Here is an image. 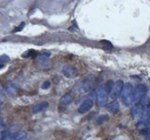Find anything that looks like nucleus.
I'll return each instance as SVG.
<instances>
[{
	"instance_id": "f03ea898",
	"label": "nucleus",
	"mask_w": 150,
	"mask_h": 140,
	"mask_svg": "<svg viewBox=\"0 0 150 140\" xmlns=\"http://www.w3.org/2000/svg\"><path fill=\"white\" fill-rule=\"evenodd\" d=\"M147 92L148 90L145 85H143V84L138 85L133 91V103H136V104L142 103V101L146 97Z\"/></svg>"
},
{
	"instance_id": "4be33fe9",
	"label": "nucleus",
	"mask_w": 150,
	"mask_h": 140,
	"mask_svg": "<svg viewBox=\"0 0 150 140\" xmlns=\"http://www.w3.org/2000/svg\"><path fill=\"white\" fill-rule=\"evenodd\" d=\"M3 101H4V92H3L2 88L0 87V106L3 104Z\"/></svg>"
},
{
	"instance_id": "5701e85b",
	"label": "nucleus",
	"mask_w": 150,
	"mask_h": 140,
	"mask_svg": "<svg viewBox=\"0 0 150 140\" xmlns=\"http://www.w3.org/2000/svg\"><path fill=\"white\" fill-rule=\"evenodd\" d=\"M3 124H4V121H3V120H2L1 118H0V128L2 127V126H3Z\"/></svg>"
},
{
	"instance_id": "9b49d317",
	"label": "nucleus",
	"mask_w": 150,
	"mask_h": 140,
	"mask_svg": "<svg viewBox=\"0 0 150 140\" xmlns=\"http://www.w3.org/2000/svg\"><path fill=\"white\" fill-rule=\"evenodd\" d=\"M107 110L112 114H115L119 111V103L116 100L112 101L109 105L107 106Z\"/></svg>"
},
{
	"instance_id": "423d86ee",
	"label": "nucleus",
	"mask_w": 150,
	"mask_h": 140,
	"mask_svg": "<svg viewBox=\"0 0 150 140\" xmlns=\"http://www.w3.org/2000/svg\"><path fill=\"white\" fill-rule=\"evenodd\" d=\"M144 106L143 104L138 103L135 104V106L131 108V115L134 119H141L143 118V115H144Z\"/></svg>"
},
{
	"instance_id": "412c9836",
	"label": "nucleus",
	"mask_w": 150,
	"mask_h": 140,
	"mask_svg": "<svg viewBox=\"0 0 150 140\" xmlns=\"http://www.w3.org/2000/svg\"><path fill=\"white\" fill-rule=\"evenodd\" d=\"M23 27H25V22H22L21 24L16 28V29H14V30H13V33H17V32H19V31H22Z\"/></svg>"
},
{
	"instance_id": "6e6552de",
	"label": "nucleus",
	"mask_w": 150,
	"mask_h": 140,
	"mask_svg": "<svg viewBox=\"0 0 150 140\" xmlns=\"http://www.w3.org/2000/svg\"><path fill=\"white\" fill-rule=\"evenodd\" d=\"M93 79L94 78L92 76L90 77H87L82 82V86H81V91L82 92H87L88 90H90L91 89V86H92V84H93Z\"/></svg>"
},
{
	"instance_id": "4468645a",
	"label": "nucleus",
	"mask_w": 150,
	"mask_h": 140,
	"mask_svg": "<svg viewBox=\"0 0 150 140\" xmlns=\"http://www.w3.org/2000/svg\"><path fill=\"white\" fill-rule=\"evenodd\" d=\"M16 89H17V87H16L15 85H14V84L9 83L8 85L7 86V88H6V91L8 92V93H9V94H11V93H14V92H15Z\"/></svg>"
},
{
	"instance_id": "2eb2a0df",
	"label": "nucleus",
	"mask_w": 150,
	"mask_h": 140,
	"mask_svg": "<svg viewBox=\"0 0 150 140\" xmlns=\"http://www.w3.org/2000/svg\"><path fill=\"white\" fill-rule=\"evenodd\" d=\"M140 134L142 135H150V126H146V127H144L143 129L140 130Z\"/></svg>"
},
{
	"instance_id": "aec40b11",
	"label": "nucleus",
	"mask_w": 150,
	"mask_h": 140,
	"mask_svg": "<svg viewBox=\"0 0 150 140\" xmlns=\"http://www.w3.org/2000/svg\"><path fill=\"white\" fill-rule=\"evenodd\" d=\"M142 123L144 125L146 126H150V116L149 117H145V119L144 120H142Z\"/></svg>"
},
{
	"instance_id": "f3484780",
	"label": "nucleus",
	"mask_w": 150,
	"mask_h": 140,
	"mask_svg": "<svg viewBox=\"0 0 150 140\" xmlns=\"http://www.w3.org/2000/svg\"><path fill=\"white\" fill-rule=\"evenodd\" d=\"M51 86V82L49 80H45L43 83H42V85H41V88L43 89V90H47V89H49Z\"/></svg>"
},
{
	"instance_id": "6ab92c4d",
	"label": "nucleus",
	"mask_w": 150,
	"mask_h": 140,
	"mask_svg": "<svg viewBox=\"0 0 150 140\" xmlns=\"http://www.w3.org/2000/svg\"><path fill=\"white\" fill-rule=\"evenodd\" d=\"M37 54H38V52H37L36 50H30L29 51H28V53L26 52L27 57H30V56H32V57H35Z\"/></svg>"
},
{
	"instance_id": "dca6fc26",
	"label": "nucleus",
	"mask_w": 150,
	"mask_h": 140,
	"mask_svg": "<svg viewBox=\"0 0 150 140\" xmlns=\"http://www.w3.org/2000/svg\"><path fill=\"white\" fill-rule=\"evenodd\" d=\"M9 60V57L8 55H1L0 56V64H3L4 63L8 62Z\"/></svg>"
},
{
	"instance_id": "1a4fd4ad",
	"label": "nucleus",
	"mask_w": 150,
	"mask_h": 140,
	"mask_svg": "<svg viewBox=\"0 0 150 140\" xmlns=\"http://www.w3.org/2000/svg\"><path fill=\"white\" fill-rule=\"evenodd\" d=\"M49 106V104L47 102H41V103H39V104H37L36 106H33V113L35 114H38V113H40L42 111H45L47 108H48Z\"/></svg>"
},
{
	"instance_id": "0eeeda50",
	"label": "nucleus",
	"mask_w": 150,
	"mask_h": 140,
	"mask_svg": "<svg viewBox=\"0 0 150 140\" xmlns=\"http://www.w3.org/2000/svg\"><path fill=\"white\" fill-rule=\"evenodd\" d=\"M62 73L65 77H67L69 78H74L76 76V72H75V69L69 64H66L62 67Z\"/></svg>"
},
{
	"instance_id": "f8f14e48",
	"label": "nucleus",
	"mask_w": 150,
	"mask_h": 140,
	"mask_svg": "<svg viewBox=\"0 0 150 140\" xmlns=\"http://www.w3.org/2000/svg\"><path fill=\"white\" fill-rule=\"evenodd\" d=\"M26 134L25 132H16L11 135V140H25L26 138Z\"/></svg>"
},
{
	"instance_id": "a211bd4d",
	"label": "nucleus",
	"mask_w": 150,
	"mask_h": 140,
	"mask_svg": "<svg viewBox=\"0 0 150 140\" xmlns=\"http://www.w3.org/2000/svg\"><path fill=\"white\" fill-rule=\"evenodd\" d=\"M101 43L104 45L107 49H112V45L111 44V42L110 41H107V40H102L101 41Z\"/></svg>"
},
{
	"instance_id": "9d476101",
	"label": "nucleus",
	"mask_w": 150,
	"mask_h": 140,
	"mask_svg": "<svg viewBox=\"0 0 150 140\" xmlns=\"http://www.w3.org/2000/svg\"><path fill=\"white\" fill-rule=\"evenodd\" d=\"M72 100H73V95L71 94V93H67V94L63 95L62 97L60 98L59 104H60L61 106L65 107V106H69L70 103L72 102Z\"/></svg>"
},
{
	"instance_id": "39448f33",
	"label": "nucleus",
	"mask_w": 150,
	"mask_h": 140,
	"mask_svg": "<svg viewBox=\"0 0 150 140\" xmlns=\"http://www.w3.org/2000/svg\"><path fill=\"white\" fill-rule=\"evenodd\" d=\"M93 105H94V101L91 99V98H87V99L83 100L81 103V105L79 106L78 112H79V113H81V114L86 113V112H88L89 110L92 108Z\"/></svg>"
},
{
	"instance_id": "f257e3e1",
	"label": "nucleus",
	"mask_w": 150,
	"mask_h": 140,
	"mask_svg": "<svg viewBox=\"0 0 150 140\" xmlns=\"http://www.w3.org/2000/svg\"><path fill=\"white\" fill-rule=\"evenodd\" d=\"M133 91L134 88L130 83L124 84L123 90L121 92V100L125 106H130L133 103Z\"/></svg>"
},
{
	"instance_id": "393cba45",
	"label": "nucleus",
	"mask_w": 150,
	"mask_h": 140,
	"mask_svg": "<svg viewBox=\"0 0 150 140\" xmlns=\"http://www.w3.org/2000/svg\"><path fill=\"white\" fill-rule=\"evenodd\" d=\"M148 140H149V139H148Z\"/></svg>"
},
{
	"instance_id": "20e7f679",
	"label": "nucleus",
	"mask_w": 150,
	"mask_h": 140,
	"mask_svg": "<svg viewBox=\"0 0 150 140\" xmlns=\"http://www.w3.org/2000/svg\"><path fill=\"white\" fill-rule=\"evenodd\" d=\"M123 87H124V82L123 80H121V79H119V80H117L114 83V86H112V92H111V96L112 98H114V99H115V98H117L118 96H120L121 94V92L122 90H123Z\"/></svg>"
},
{
	"instance_id": "7ed1b4c3",
	"label": "nucleus",
	"mask_w": 150,
	"mask_h": 140,
	"mask_svg": "<svg viewBox=\"0 0 150 140\" xmlns=\"http://www.w3.org/2000/svg\"><path fill=\"white\" fill-rule=\"evenodd\" d=\"M109 92H108L103 86L100 87L97 91V102L98 105L100 106H105L108 104V100H109Z\"/></svg>"
},
{
	"instance_id": "ddd939ff",
	"label": "nucleus",
	"mask_w": 150,
	"mask_h": 140,
	"mask_svg": "<svg viewBox=\"0 0 150 140\" xmlns=\"http://www.w3.org/2000/svg\"><path fill=\"white\" fill-rule=\"evenodd\" d=\"M103 86V88L105 89V90L109 92V94L111 93V92H112V86H114V81L112 80H108L104 85H102Z\"/></svg>"
},
{
	"instance_id": "b1692460",
	"label": "nucleus",
	"mask_w": 150,
	"mask_h": 140,
	"mask_svg": "<svg viewBox=\"0 0 150 140\" xmlns=\"http://www.w3.org/2000/svg\"><path fill=\"white\" fill-rule=\"evenodd\" d=\"M149 140H150V135H149Z\"/></svg>"
}]
</instances>
